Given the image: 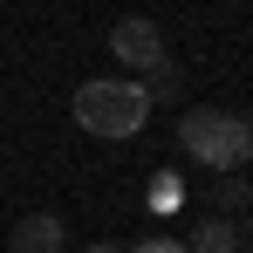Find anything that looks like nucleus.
I'll return each instance as SVG.
<instances>
[{
    "instance_id": "nucleus-1",
    "label": "nucleus",
    "mask_w": 253,
    "mask_h": 253,
    "mask_svg": "<svg viewBox=\"0 0 253 253\" xmlns=\"http://www.w3.org/2000/svg\"><path fill=\"white\" fill-rule=\"evenodd\" d=\"M69 110H76V130H89V137H137L151 117V96L130 76H89V83H76Z\"/></svg>"
},
{
    "instance_id": "nucleus-2",
    "label": "nucleus",
    "mask_w": 253,
    "mask_h": 253,
    "mask_svg": "<svg viewBox=\"0 0 253 253\" xmlns=\"http://www.w3.org/2000/svg\"><path fill=\"white\" fill-rule=\"evenodd\" d=\"M178 144H185V158H199L206 171H233L253 158V124L247 117H233V110H185L178 117Z\"/></svg>"
},
{
    "instance_id": "nucleus-3",
    "label": "nucleus",
    "mask_w": 253,
    "mask_h": 253,
    "mask_svg": "<svg viewBox=\"0 0 253 253\" xmlns=\"http://www.w3.org/2000/svg\"><path fill=\"white\" fill-rule=\"evenodd\" d=\"M110 55L124 62V76H130V69H158V62H165L158 21H151V14H124V21L110 28Z\"/></svg>"
},
{
    "instance_id": "nucleus-4",
    "label": "nucleus",
    "mask_w": 253,
    "mask_h": 253,
    "mask_svg": "<svg viewBox=\"0 0 253 253\" xmlns=\"http://www.w3.org/2000/svg\"><path fill=\"white\" fill-rule=\"evenodd\" d=\"M7 253H69V226L55 212H28V219H14Z\"/></svg>"
},
{
    "instance_id": "nucleus-5",
    "label": "nucleus",
    "mask_w": 253,
    "mask_h": 253,
    "mask_svg": "<svg viewBox=\"0 0 253 253\" xmlns=\"http://www.w3.org/2000/svg\"><path fill=\"white\" fill-rule=\"evenodd\" d=\"M240 240H247V233H240L233 219H206V226H199L185 247H192V253H240Z\"/></svg>"
},
{
    "instance_id": "nucleus-6",
    "label": "nucleus",
    "mask_w": 253,
    "mask_h": 253,
    "mask_svg": "<svg viewBox=\"0 0 253 253\" xmlns=\"http://www.w3.org/2000/svg\"><path fill=\"white\" fill-rule=\"evenodd\" d=\"M144 76H151V83H144V96H151V110H158V103H178V83H185V76H178V62H158V69H144Z\"/></svg>"
},
{
    "instance_id": "nucleus-7",
    "label": "nucleus",
    "mask_w": 253,
    "mask_h": 253,
    "mask_svg": "<svg viewBox=\"0 0 253 253\" xmlns=\"http://www.w3.org/2000/svg\"><path fill=\"white\" fill-rule=\"evenodd\" d=\"M178 199H185V185H178V171H158V178H151V206H158V212H171Z\"/></svg>"
},
{
    "instance_id": "nucleus-8",
    "label": "nucleus",
    "mask_w": 253,
    "mask_h": 253,
    "mask_svg": "<svg viewBox=\"0 0 253 253\" xmlns=\"http://www.w3.org/2000/svg\"><path fill=\"white\" fill-rule=\"evenodd\" d=\"M130 253H192V247H185V240H137Z\"/></svg>"
},
{
    "instance_id": "nucleus-9",
    "label": "nucleus",
    "mask_w": 253,
    "mask_h": 253,
    "mask_svg": "<svg viewBox=\"0 0 253 253\" xmlns=\"http://www.w3.org/2000/svg\"><path fill=\"white\" fill-rule=\"evenodd\" d=\"M83 253H124V247H110V240H96V247H83Z\"/></svg>"
}]
</instances>
